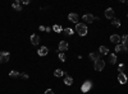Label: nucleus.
<instances>
[{
  "instance_id": "nucleus-11",
  "label": "nucleus",
  "mask_w": 128,
  "mask_h": 94,
  "mask_svg": "<svg viewBox=\"0 0 128 94\" xmlns=\"http://www.w3.org/2000/svg\"><path fill=\"white\" fill-rule=\"evenodd\" d=\"M90 59L92 60V61H99V60H101V53H90Z\"/></svg>"
},
{
  "instance_id": "nucleus-12",
  "label": "nucleus",
  "mask_w": 128,
  "mask_h": 94,
  "mask_svg": "<svg viewBox=\"0 0 128 94\" xmlns=\"http://www.w3.org/2000/svg\"><path fill=\"white\" fill-rule=\"evenodd\" d=\"M110 42L115 43V45H119V42H120V37H119L118 34H113V36H110Z\"/></svg>"
},
{
  "instance_id": "nucleus-18",
  "label": "nucleus",
  "mask_w": 128,
  "mask_h": 94,
  "mask_svg": "<svg viewBox=\"0 0 128 94\" xmlns=\"http://www.w3.org/2000/svg\"><path fill=\"white\" fill-rule=\"evenodd\" d=\"M9 76H10V78H19V76H21V74L18 73V71H14V70H12V71L9 73Z\"/></svg>"
},
{
  "instance_id": "nucleus-5",
  "label": "nucleus",
  "mask_w": 128,
  "mask_h": 94,
  "mask_svg": "<svg viewBox=\"0 0 128 94\" xmlns=\"http://www.w3.org/2000/svg\"><path fill=\"white\" fill-rule=\"evenodd\" d=\"M68 50V42L67 41H60V43H59V51L60 52H64V51H67Z\"/></svg>"
},
{
  "instance_id": "nucleus-6",
  "label": "nucleus",
  "mask_w": 128,
  "mask_h": 94,
  "mask_svg": "<svg viewBox=\"0 0 128 94\" xmlns=\"http://www.w3.org/2000/svg\"><path fill=\"white\" fill-rule=\"evenodd\" d=\"M118 81L120 83V84H126V83L128 81V79H127V76H126L124 73H119L118 74Z\"/></svg>"
},
{
  "instance_id": "nucleus-28",
  "label": "nucleus",
  "mask_w": 128,
  "mask_h": 94,
  "mask_svg": "<svg viewBox=\"0 0 128 94\" xmlns=\"http://www.w3.org/2000/svg\"><path fill=\"white\" fill-rule=\"evenodd\" d=\"M45 94H54V92H53L51 89H47V90L45 92Z\"/></svg>"
},
{
  "instance_id": "nucleus-8",
  "label": "nucleus",
  "mask_w": 128,
  "mask_h": 94,
  "mask_svg": "<svg viewBox=\"0 0 128 94\" xmlns=\"http://www.w3.org/2000/svg\"><path fill=\"white\" fill-rule=\"evenodd\" d=\"M83 20H85V23H92L95 20V17L92 14H85L83 15Z\"/></svg>"
},
{
  "instance_id": "nucleus-31",
  "label": "nucleus",
  "mask_w": 128,
  "mask_h": 94,
  "mask_svg": "<svg viewBox=\"0 0 128 94\" xmlns=\"http://www.w3.org/2000/svg\"><path fill=\"white\" fill-rule=\"evenodd\" d=\"M45 28H46V27H44V26H40V31H42V32H44V31H45Z\"/></svg>"
},
{
  "instance_id": "nucleus-10",
  "label": "nucleus",
  "mask_w": 128,
  "mask_h": 94,
  "mask_svg": "<svg viewBox=\"0 0 128 94\" xmlns=\"http://www.w3.org/2000/svg\"><path fill=\"white\" fill-rule=\"evenodd\" d=\"M37 53L40 55V56H46V55L49 53V48H47L46 46H44V47H41L40 50H38Z\"/></svg>"
},
{
  "instance_id": "nucleus-33",
  "label": "nucleus",
  "mask_w": 128,
  "mask_h": 94,
  "mask_svg": "<svg viewBox=\"0 0 128 94\" xmlns=\"http://www.w3.org/2000/svg\"><path fill=\"white\" fill-rule=\"evenodd\" d=\"M127 15H128V14H127Z\"/></svg>"
},
{
  "instance_id": "nucleus-27",
  "label": "nucleus",
  "mask_w": 128,
  "mask_h": 94,
  "mask_svg": "<svg viewBox=\"0 0 128 94\" xmlns=\"http://www.w3.org/2000/svg\"><path fill=\"white\" fill-rule=\"evenodd\" d=\"M19 78H22V79H28V75H27V74H21Z\"/></svg>"
},
{
  "instance_id": "nucleus-19",
  "label": "nucleus",
  "mask_w": 128,
  "mask_h": 94,
  "mask_svg": "<svg viewBox=\"0 0 128 94\" xmlns=\"http://www.w3.org/2000/svg\"><path fill=\"white\" fill-rule=\"evenodd\" d=\"M72 83H73V79H72L70 76H65L64 84H65V85H72Z\"/></svg>"
},
{
  "instance_id": "nucleus-13",
  "label": "nucleus",
  "mask_w": 128,
  "mask_h": 94,
  "mask_svg": "<svg viewBox=\"0 0 128 94\" xmlns=\"http://www.w3.org/2000/svg\"><path fill=\"white\" fill-rule=\"evenodd\" d=\"M122 51H128V47L124 46L123 43H122V45H116L115 46V52H122Z\"/></svg>"
},
{
  "instance_id": "nucleus-1",
  "label": "nucleus",
  "mask_w": 128,
  "mask_h": 94,
  "mask_svg": "<svg viewBox=\"0 0 128 94\" xmlns=\"http://www.w3.org/2000/svg\"><path fill=\"white\" fill-rule=\"evenodd\" d=\"M76 31L80 36H86L87 34V27L85 23H77L76 24Z\"/></svg>"
},
{
  "instance_id": "nucleus-17",
  "label": "nucleus",
  "mask_w": 128,
  "mask_h": 94,
  "mask_svg": "<svg viewBox=\"0 0 128 94\" xmlns=\"http://www.w3.org/2000/svg\"><path fill=\"white\" fill-rule=\"evenodd\" d=\"M109 62L112 64V65H114L115 62H116V56H115V53H112L109 56Z\"/></svg>"
},
{
  "instance_id": "nucleus-7",
  "label": "nucleus",
  "mask_w": 128,
  "mask_h": 94,
  "mask_svg": "<svg viewBox=\"0 0 128 94\" xmlns=\"http://www.w3.org/2000/svg\"><path fill=\"white\" fill-rule=\"evenodd\" d=\"M105 18H108V19H113L114 18V10L112 8H108L106 10H105Z\"/></svg>"
},
{
  "instance_id": "nucleus-29",
  "label": "nucleus",
  "mask_w": 128,
  "mask_h": 94,
  "mask_svg": "<svg viewBox=\"0 0 128 94\" xmlns=\"http://www.w3.org/2000/svg\"><path fill=\"white\" fill-rule=\"evenodd\" d=\"M51 27H46V28H45V32H51Z\"/></svg>"
},
{
  "instance_id": "nucleus-14",
  "label": "nucleus",
  "mask_w": 128,
  "mask_h": 94,
  "mask_svg": "<svg viewBox=\"0 0 128 94\" xmlns=\"http://www.w3.org/2000/svg\"><path fill=\"white\" fill-rule=\"evenodd\" d=\"M68 18H69L70 22H73V23H78V15H77V14L70 13V14L68 15Z\"/></svg>"
},
{
  "instance_id": "nucleus-2",
  "label": "nucleus",
  "mask_w": 128,
  "mask_h": 94,
  "mask_svg": "<svg viewBox=\"0 0 128 94\" xmlns=\"http://www.w3.org/2000/svg\"><path fill=\"white\" fill-rule=\"evenodd\" d=\"M93 85H92V81H90V80H87V81H85L82 84V86H81V90L83 92V93H86V92H88L92 88Z\"/></svg>"
},
{
  "instance_id": "nucleus-16",
  "label": "nucleus",
  "mask_w": 128,
  "mask_h": 94,
  "mask_svg": "<svg viewBox=\"0 0 128 94\" xmlns=\"http://www.w3.org/2000/svg\"><path fill=\"white\" fill-rule=\"evenodd\" d=\"M99 51H100V53H101V55H106V53L109 52V48L105 47V46H100Z\"/></svg>"
},
{
  "instance_id": "nucleus-21",
  "label": "nucleus",
  "mask_w": 128,
  "mask_h": 94,
  "mask_svg": "<svg viewBox=\"0 0 128 94\" xmlns=\"http://www.w3.org/2000/svg\"><path fill=\"white\" fill-rule=\"evenodd\" d=\"M53 29H54V32H57V33H60V32L63 31V28H62L59 24H55V26L53 27Z\"/></svg>"
},
{
  "instance_id": "nucleus-4",
  "label": "nucleus",
  "mask_w": 128,
  "mask_h": 94,
  "mask_svg": "<svg viewBox=\"0 0 128 94\" xmlns=\"http://www.w3.org/2000/svg\"><path fill=\"white\" fill-rule=\"evenodd\" d=\"M9 59H10V55L9 52H0V62H7L9 61Z\"/></svg>"
},
{
  "instance_id": "nucleus-30",
  "label": "nucleus",
  "mask_w": 128,
  "mask_h": 94,
  "mask_svg": "<svg viewBox=\"0 0 128 94\" xmlns=\"http://www.w3.org/2000/svg\"><path fill=\"white\" fill-rule=\"evenodd\" d=\"M21 4H30V1H28V0H23V1H21Z\"/></svg>"
},
{
  "instance_id": "nucleus-26",
  "label": "nucleus",
  "mask_w": 128,
  "mask_h": 94,
  "mask_svg": "<svg viewBox=\"0 0 128 94\" xmlns=\"http://www.w3.org/2000/svg\"><path fill=\"white\" fill-rule=\"evenodd\" d=\"M118 70L120 71V73H123V71H124V65H123V64H122V65H119V68H118Z\"/></svg>"
},
{
  "instance_id": "nucleus-23",
  "label": "nucleus",
  "mask_w": 128,
  "mask_h": 94,
  "mask_svg": "<svg viewBox=\"0 0 128 94\" xmlns=\"http://www.w3.org/2000/svg\"><path fill=\"white\" fill-rule=\"evenodd\" d=\"M120 40H122V42H123V45L128 47V36H126V34H124L123 37L120 38Z\"/></svg>"
},
{
  "instance_id": "nucleus-22",
  "label": "nucleus",
  "mask_w": 128,
  "mask_h": 94,
  "mask_svg": "<svg viewBox=\"0 0 128 94\" xmlns=\"http://www.w3.org/2000/svg\"><path fill=\"white\" fill-rule=\"evenodd\" d=\"M64 33H65L67 36H72V34L74 33V31L72 29V28H65V29H64Z\"/></svg>"
},
{
  "instance_id": "nucleus-15",
  "label": "nucleus",
  "mask_w": 128,
  "mask_h": 94,
  "mask_svg": "<svg viewBox=\"0 0 128 94\" xmlns=\"http://www.w3.org/2000/svg\"><path fill=\"white\" fill-rule=\"evenodd\" d=\"M12 7H13V9H15L17 12H19V10H22V7H21V1L19 0H17V1H14L13 4H12Z\"/></svg>"
},
{
  "instance_id": "nucleus-25",
  "label": "nucleus",
  "mask_w": 128,
  "mask_h": 94,
  "mask_svg": "<svg viewBox=\"0 0 128 94\" xmlns=\"http://www.w3.org/2000/svg\"><path fill=\"white\" fill-rule=\"evenodd\" d=\"M59 59H60V61L64 62V61H65V55H64L63 52H60V53H59Z\"/></svg>"
},
{
  "instance_id": "nucleus-20",
  "label": "nucleus",
  "mask_w": 128,
  "mask_h": 94,
  "mask_svg": "<svg viewBox=\"0 0 128 94\" xmlns=\"http://www.w3.org/2000/svg\"><path fill=\"white\" fill-rule=\"evenodd\" d=\"M63 70H60V69H57V70H55L54 71V75L55 76H57V78H60V76H63Z\"/></svg>"
},
{
  "instance_id": "nucleus-32",
  "label": "nucleus",
  "mask_w": 128,
  "mask_h": 94,
  "mask_svg": "<svg viewBox=\"0 0 128 94\" xmlns=\"http://www.w3.org/2000/svg\"><path fill=\"white\" fill-rule=\"evenodd\" d=\"M127 4H128V3H127Z\"/></svg>"
},
{
  "instance_id": "nucleus-24",
  "label": "nucleus",
  "mask_w": 128,
  "mask_h": 94,
  "mask_svg": "<svg viewBox=\"0 0 128 94\" xmlns=\"http://www.w3.org/2000/svg\"><path fill=\"white\" fill-rule=\"evenodd\" d=\"M112 24H113L114 27H120V20H119V19H114V20L112 22Z\"/></svg>"
},
{
  "instance_id": "nucleus-3",
  "label": "nucleus",
  "mask_w": 128,
  "mask_h": 94,
  "mask_svg": "<svg viewBox=\"0 0 128 94\" xmlns=\"http://www.w3.org/2000/svg\"><path fill=\"white\" fill-rule=\"evenodd\" d=\"M93 68H95V70H96V71H101V70L105 68V62L103 61V60H99V61H96V62H95Z\"/></svg>"
},
{
  "instance_id": "nucleus-9",
  "label": "nucleus",
  "mask_w": 128,
  "mask_h": 94,
  "mask_svg": "<svg viewBox=\"0 0 128 94\" xmlns=\"http://www.w3.org/2000/svg\"><path fill=\"white\" fill-rule=\"evenodd\" d=\"M31 43L33 46H37L38 43H40V37H38L37 34H32L31 36Z\"/></svg>"
}]
</instances>
